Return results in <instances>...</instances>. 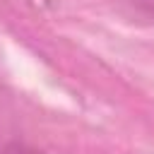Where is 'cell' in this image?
<instances>
[{"label":"cell","instance_id":"6da1fadb","mask_svg":"<svg viewBox=\"0 0 154 154\" xmlns=\"http://www.w3.org/2000/svg\"><path fill=\"white\" fill-rule=\"evenodd\" d=\"M2 154H43L38 149H31V147H24V144H10L2 149Z\"/></svg>","mask_w":154,"mask_h":154}]
</instances>
